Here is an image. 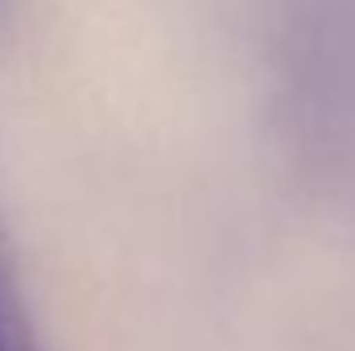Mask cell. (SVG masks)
Listing matches in <instances>:
<instances>
[{"label": "cell", "instance_id": "obj_2", "mask_svg": "<svg viewBox=\"0 0 355 351\" xmlns=\"http://www.w3.org/2000/svg\"><path fill=\"white\" fill-rule=\"evenodd\" d=\"M0 4H4V0H0Z\"/></svg>", "mask_w": 355, "mask_h": 351}, {"label": "cell", "instance_id": "obj_1", "mask_svg": "<svg viewBox=\"0 0 355 351\" xmlns=\"http://www.w3.org/2000/svg\"><path fill=\"white\" fill-rule=\"evenodd\" d=\"M0 351H42L33 314L25 306V289L17 277V261L12 248L0 232Z\"/></svg>", "mask_w": 355, "mask_h": 351}]
</instances>
